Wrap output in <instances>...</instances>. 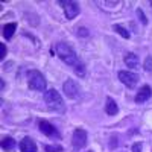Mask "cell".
<instances>
[{
    "mask_svg": "<svg viewBox=\"0 0 152 152\" xmlns=\"http://www.w3.org/2000/svg\"><path fill=\"white\" fill-rule=\"evenodd\" d=\"M117 76H119L120 82L123 85H126L128 88H134L137 85V82H138V75H135L132 72H128V70H120L117 73Z\"/></svg>",
    "mask_w": 152,
    "mask_h": 152,
    "instance_id": "6",
    "label": "cell"
},
{
    "mask_svg": "<svg viewBox=\"0 0 152 152\" xmlns=\"http://www.w3.org/2000/svg\"><path fill=\"white\" fill-rule=\"evenodd\" d=\"M44 100H46V105L50 111H55V113H64L66 111L64 100H62L61 94L55 90V88L47 90L44 93Z\"/></svg>",
    "mask_w": 152,
    "mask_h": 152,
    "instance_id": "2",
    "label": "cell"
},
{
    "mask_svg": "<svg viewBox=\"0 0 152 152\" xmlns=\"http://www.w3.org/2000/svg\"><path fill=\"white\" fill-rule=\"evenodd\" d=\"M87 152H93V151H87Z\"/></svg>",
    "mask_w": 152,
    "mask_h": 152,
    "instance_id": "23",
    "label": "cell"
},
{
    "mask_svg": "<svg viewBox=\"0 0 152 152\" xmlns=\"http://www.w3.org/2000/svg\"><path fill=\"white\" fill-rule=\"evenodd\" d=\"M123 61H125V64L128 66L129 69H138V67H140V59H138V56L135 53H132V52L125 53Z\"/></svg>",
    "mask_w": 152,
    "mask_h": 152,
    "instance_id": "11",
    "label": "cell"
},
{
    "mask_svg": "<svg viewBox=\"0 0 152 152\" xmlns=\"http://www.w3.org/2000/svg\"><path fill=\"white\" fill-rule=\"evenodd\" d=\"M5 56H6V46L0 43V59H5Z\"/></svg>",
    "mask_w": 152,
    "mask_h": 152,
    "instance_id": "21",
    "label": "cell"
},
{
    "mask_svg": "<svg viewBox=\"0 0 152 152\" xmlns=\"http://www.w3.org/2000/svg\"><path fill=\"white\" fill-rule=\"evenodd\" d=\"M151 96H152V88L149 85H143L140 90L137 91L134 100H135V104H145L146 100L151 99Z\"/></svg>",
    "mask_w": 152,
    "mask_h": 152,
    "instance_id": "9",
    "label": "cell"
},
{
    "mask_svg": "<svg viewBox=\"0 0 152 152\" xmlns=\"http://www.w3.org/2000/svg\"><path fill=\"white\" fill-rule=\"evenodd\" d=\"M75 73L79 75V76H84V75H85V67H84L82 62H79V64L75 66Z\"/></svg>",
    "mask_w": 152,
    "mask_h": 152,
    "instance_id": "17",
    "label": "cell"
},
{
    "mask_svg": "<svg viewBox=\"0 0 152 152\" xmlns=\"http://www.w3.org/2000/svg\"><path fill=\"white\" fill-rule=\"evenodd\" d=\"M105 113L108 116H116L119 113V107L116 104V100L113 97H107V104H105Z\"/></svg>",
    "mask_w": 152,
    "mask_h": 152,
    "instance_id": "12",
    "label": "cell"
},
{
    "mask_svg": "<svg viewBox=\"0 0 152 152\" xmlns=\"http://www.w3.org/2000/svg\"><path fill=\"white\" fill-rule=\"evenodd\" d=\"M87 140H88V134L85 129L82 128H78V129H75L73 131V135H72V145L76 151H79L82 148H85L87 145Z\"/></svg>",
    "mask_w": 152,
    "mask_h": 152,
    "instance_id": "4",
    "label": "cell"
},
{
    "mask_svg": "<svg viewBox=\"0 0 152 152\" xmlns=\"http://www.w3.org/2000/svg\"><path fill=\"white\" fill-rule=\"evenodd\" d=\"M17 146V142L14 140L12 137H3V140H2V149L9 152V151H14Z\"/></svg>",
    "mask_w": 152,
    "mask_h": 152,
    "instance_id": "13",
    "label": "cell"
},
{
    "mask_svg": "<svg viewBox=\"0 0 152 152\" xmlns=\"http://www.w3.org/2000/svg\"><path fill=\"white\" fill-rule=\"evenodd\" d=\"M62 91L69 99H78L81 96V87L78 85V82L73 79H67L62 84Z\"/></svg>",
    "mask_w": 152,
    "mask_h": 152,
    "instance_id": "5",
    "label": "cell"
},
{
    "mask_svg": "<svg viewBox=\"0 0 152 152\" xmlns=\"http://www.w3.org/2000/svg\"><path fill=\"white\" fill-rule=\"evenodd\" d=\"M15 31H17V23H6L3 26V37L9 40V38H12Z\"/></svg>",
    "mask_w": 152,
    "mask_h": 152,
    "instance_id": "14",
    "label": "cell"
},
{
    "mask_svg": "<svg viewBox=\"0 0 152 152\" xmlns=\"http://www.w3.org/2000/svg\"><path fill=\"white\" fill-rule=\"evenodd\" d=\"M59 5H64V12H66L67 20H73L79 14V3H76V2H59Z\"/></svg>",
    "mask_w": 152,
    "mask_h": 152,
    "instance_id": "8",
    "label": "cell"
},
{
    "mask_svg": "<svg viewBox=\"0 0 152 152\" xmlns=\"http://www.w3.org/2000/svg\"><path fill=\"white\" fill-rule=\"evenodd\" d=\"M151 8H152V2H151Z\"/></svg>",
    "mask_w": 152,
    "mask_h": 152,
    "instance_id": "24",
    "label": "cell"
},
{
    "mask_svg": "<svg viewBox=\"0 0 152 152\" xmlns=\"http://www.w3.org/2000/svg\"><path fill=\"white\" fill-rule=\"evenodd\" d=\"M142 143L140 142H137V143H134L132 145V152H142Z\"/></svg>",
    "mask_w": 152,
    "mask_h": 152,
    "instance_id": "22",
    "label": "cell"
},
{
    "mask_svg": "<svg viewBox=\"0 0 152 152\" xmlns=\"http://www.w3.org/2000/svg\"><path fill=\"white\" fill-rule=\"evenodd\" d=\"M18 146L21 152H37V145L31 137H24L23 140H20Z\"/></svg>",
    "mask_w": 152,
    "mask_h": 152,
    "instance_id": "10",
    "label": "cell"
},
{
    "mask_svg": "<svg viewBox=\"0 0 152 152\" xmlns=\"http://www.w3.org/2000/svg\"><path fill=\"white\" fill-rule=\"evenodd\" d=\"M145 70L146 72H152V56H148L146 58V61H145Z\"/></svg>",
    "mask_w": 152,
    "mask_h": 152,
    "instance_id": "19",
    "label": "cell"
},
{
    "mask_svg": "<svg viewBox=\"0 0 152 152\" xmlns=\"http://www.w3.org/2000/svg\"><path fill=\"white\" fill-rule=\"evenodd\" d=\"M113 31H116L119 35H122L123 38H129L131 37V34H129V31H126L123 26H120V24H113Z\"/></svg>",
    "mask_w": 152,
    "mask_h": 152,
    "instance_id": "15",
    "label": "cell"
},
{
    "mask_svg": "<svg viewBox=\"0 0 152 152\" xmlns=\"http://www.w3.org/2000/svg\"><path fill=\"white\" fill-rule=\"evenodd\" d=\"M44 151L46 152H62V146H59V145H46Z\"/></svg>",
    "mask_w": 152,
    "mask_h": 152,
    "instance_id": "16",
    "label": "cell"
},
{
    "mask_svg": "<svg viewBox=\"0 0 152 152\" xmlns=\"http://www.w3.org/2000/svg\"><path fill=\"white\" fill-rule=\"evenodd\" d=\"M78 35L79 37H88V35H90V32H88L87 28H78Z\"/></svg>",
    "mask_w": 152,
    "mask_h": 152,
    "instance_id": "20",
    "label": "cell"
},
{
    "mask_svg": "<svg viewBox=\"0 0 152 152\" xmlns=\"http://www.w3.org/2000/svg\"><path fill=\"white\" fill-rule=\"evenodd\" d=\"M137 15H138V18L142 20V23H143L145 26H146V24H148V18H146V15H145V12H143V11H142L140 8L137 9Z\"/></svg>",
    "mask_w": 152,
    "mask_h": 152,
    "instance_id": "18",
    "label": "cell"
},
{
    "mask_svg": "<svg viewBox=\"0 0 152 152\" xmlns=\"http://www.w3.org/2000/svg\"><path fill=\"white\" fill-rule=\"evenodd\" d=\"M38 128H40V131L50 137V138H61V134L58 132V129L55 128V126L52 123H49L47 120H40V123H38Z\"/></svg>",
    "mask_w": 152,
    "mask_h": 152,
    "instance_id": "7",
    "label": "cell"
},
{
    "mask_svg": "<svg viewBox=\"0 0 152 152\" xmlns=\"http://www.w3.org/2000/svg\"><path fill=\"white\" fill-rule=\"evenodd\" d=\"M28 85L35 91H44L47 87V81L38 70H29L28 72Z\"/></svg>",
    "mask_w": 152,
    "mask_h": 152,
    "instance_id": "3",
    "label": "cell"
},
{
    "mask_svg": "<svg viewBox=\"0 0 152 152\" xmlns=\"http://www.w3.org/2000/svg\"><path fill=\"white\" fill-rule=\"evenodd\" d=\"M55 50H56V55L58 58L62 61V62H66L67 66H72L75 67L76 64H79V59H78V55H76V52L66 43H58L55 46Z\"/></svg>",
    "mask_w": 152,
    "mask_h": 152,
    "instance_id": "1",
    "label": "cell"
}]
</instances>
